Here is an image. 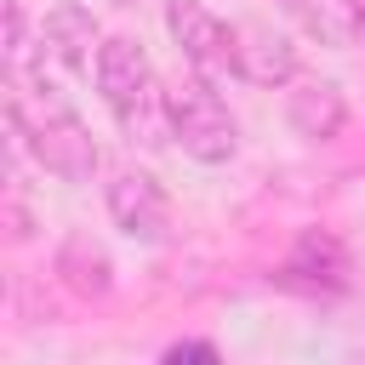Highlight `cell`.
Here are the masks:
<instances>
[{"label":"cell","instance_id":"6da1fadb","mask_svg":"<svg viewBox=\"0 0 365 365\" xmlns=\"http://www.w3.org/2000/svg\"><path fill=\"white\" fill-rule=\"evenodd\" d=\"M97 97L108 103L114 125L125 131V143L137 148H160L171 131V91L160 86L148 51L137 40H103L97 51Z\"/></svg>","mask_w":365,"mask_h":365},{"label":"cell","instance_id":"3957f363","mask_svg":"<svg viewBox=\"0 0 365 365\" xmlns=\"http://www.w3.org/2000/svg\"><path fill=\"white\" fill-rule=\"evenodd\" d=\"M171 137L200 165H222L240 154V125L228 103L211 91V80H188L182 91H171Z\"/></svg>","mask_w":365,"mask_h":365},{"label":"cell","instance_id":"ba28073f","mask_svg":"<svg viewBox=\"0 0 365 365\" xmlns=\"http://www.w3.org/2000/svg\"><path fill=\"white\" fill-rule=\"evenodd\" d=\"M285 11L319 46H359L365 40V6L359 0H285Z\"/></svg>","mask_w":365,"mask_h":365},{"label":"cell","instance_id":"30bf717a","mask_svg":"<svg viewBox=\"0 0 365 365\" xmlns=\"http://www.w3.org/2000/svg\"><path fill=\"white\" fill-rule=\"evenodd\" d=\"M160 365H222V354H217V342L194 336V342H177V348H165V354H160Z\"/></svg>","mask_w":365,"mask_h":365},{"label":"cell","instance_id":"8992f818","mask_svg":"<svg viewBox=\"0 0 365 365\" xmlns=\"http://www.w3.org/2000/svg\"><path fill=\"white\" fill-rule=\"evenodd\" d=\"M40 46H46V57H57L63 68H97V51H103L91 11L74 6V0H63V6L46 11V23H40Z\"/></svg>","mask_w":365,"mask_h":365},{"label":"cell","instance_id":"52a82bcc","mask_svg":"<svg viewBox=\"0 0 365 365\" xmlns=\"http://www.w3.org/2000/svg\"><path fill=\"white\" fill-rule=\"evenodd\" d=\"M285 120H291V131H297V137L325 143V137H336V131H342L348 103H342V91H336L331 80H297V91L285 97Z\"/></svg>","mask_w":365,"mask_h":365},{"label":"cell","instance_id":"5b68a950","mask_svg":"<svg viewBox=\"0 0 365 365\" xmlns=\"http://www.w3.org/2000/svg\"><path fill=\"white\" fill-rule=\"evenodd\" d=\"M108 217L125 240L137 245H154L165 240V222H171V205H165V188L148 177V171H120L108 182Z\"/></svg>","mask_w":365,"mask_h":365},{"label":"cell","instance_id":"8fae6325","mask_svg":"<svg viewBox=\"0 0 365 365\" xmlns=\"http://www.w3.org/2000/svg\"><path fill=\"white\" fill-rule=\"evenodd\" d=\"M114 6H148V0H114Z\"/></svg>","mask_w":365,"mask_h":365},{"label":"cell","instance_id":"7a4b0ae2","mask_svg":"<svg viewBox=\"0 0 365 365\" xmlns=\"http://www.w3.org/2000/svg\"><path fill=\"white\" fill-rule=\"evenodd\" d=\"M11 131L34 148V160L63 177V182H86L97 171V143L80 120V108L40 74L29 91H11Z\"/></svg>","mask_w":365,"mask_h":365},{"label":"cell","instance_id":"9c48e42d","mask_svg":"<svg viewBox=\"0 0 365 365\" xmlns=\"http://www.w3.org/2000/svg\"><path fill=\"white\" fill-rule=\"evenodd\" d=\"M240 80L251 86H285L297 80V51L274 29H240Z\"/></svg>","mask_w":365,"mask_h":365},{"label":"cell","instance_id":"277c9868","mask_svg":"<svg viewBox=\"0 0 365 365\" xmlns=\"http://www.w3.org/2000/svg\"><path fill=\"white\" fill-rule=\"evenodd\" d=\"M165 29H171V40L182 46V57L194 63L200 80L240 74V29L222 23L217 11H205L200 0H171L165 6Z\"/></svg>","mask_w":365,"mask_h":365}]
</instances>
